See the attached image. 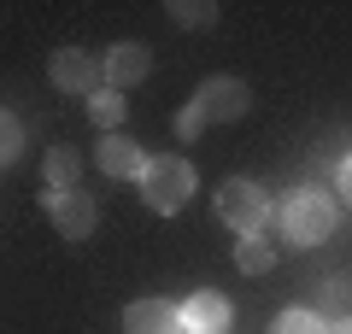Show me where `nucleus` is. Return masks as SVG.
Returning <instances> with one entry per match:
<instances>
[{"mask_svg": "<svg viewBox=\"0 0 352 334\" xmlns=\"http://www.w3.org/2000/svg\"><path fill=\"white\" fill-rule=\"evenodd\" d=\"M229 322H235V305L223 293H212V287L188 293V305H182V329L188 334H229Z\"/></svg>", "mask_w": 352, "mask_h": 334, "instance_id": "0eeeda50", "label": "nucleus"}, {"mask_svg": "<svg viewBox=\"0 0 352 334\" xmlns=\"http://www.w3.org/2000/svg\"><path fill=\"white\" fill-rule=\"evenodd\" d=\"M88 118H94V129L118 135V124H124V94H118V88H100V94L88 100Z\"/></svg>", "mask_w": 352, "mask_h": 334, "instance_id": "ddd939ff", "label": "nucleus"}, {"mask_svg": "<svg viewBox=\"0 0 352 334\" xmlns=\"http://www.w3.org/2000/svg\"><path fill=\"white\" fill-rule=\"evenodd\" d=\"M217 223H229L235 235H258L270 223V194H264L252 176H235V182L217 188Z\"/></svg>", "mask_w": 352, "mask_h": 334, "instance_id": "7ed1b4c3", "label": "nucleus"}, {"mask_svg": "<svg viewBox=\"0 0 352 334\" xmlns=\"http://www.w3.org/2000/svg\"><path fill=\"white\" fill-rule=\"evenodd\" d=\"M18 153H24V124H18L12 111L0 106V164H12Z\"/></svg>", "mask_w": 352, "mask_h": 334, "instance_id": "dca6fc26", "label": "nucleus"}, {"mask_svg": "<svg viewBox=\"0 0 352 334\" xmlns=\"http://www.w3.org/2000/svg\"><path fill=\"white\" fill-rule=\"evenodd\" d=\"M329 334H352V317H340V322H329Z\"/></svg>", "mask_w": 352, "mask_h": 334, "instance_id": "a211bd4d", "label": "nucleus"}, {"mask_svg": "<svg viewBox=\"0 0 352 334\" xmlns=\"http://www.w3.org/2000/svg\"><path fill=\"white\" fill-rule=\"evenodd\" d=\"M235 270H247V276L276 270V252H270V241H264V235H241V247H235Z\"/></svg>", "mask_w": 352, "mask_h": 334, "instance_id": "f8f14e48", "label": "nucleus"}, {"mask_svg": "<svg viewBox=\"0 0 352 334\" xmlns=\"http://www.w3.org/2000/svg\"><path fill=\"white\" fill-rule=\"evenodd\" d=\"M100 65H106V82H112L118 94H129L135 82H147V71H153V53L141 47V41H124V47H112Z\"/></svg>", "mask_w": 352, "mask_h": 334, "instance_id": "1a4fd4ad", "label": "nucleus"}, {"mask_svg": "<svg viewBox=\"0 0 352 334\" xmlns=\"http://www.w3.org/2000/svg\"><path fill=\"white\" fill-rule=\"evenodd\" d=\"M47 76H53V88H65V94H100V82H106V65L94 59V53H82V47H59L47 59Z\"/></svg>", "mask_w": 352, "mask_h": 334, "instance_id": "39448f33", "label": "nucleus"}, {"mask_svg": "<svg viewBox=\"0 0 352 334\" xmlns=\"http://www.w3.org/2000/svg\"><path fill=\"white\" fill-rule=\"evenodd\" d=\"M94 159H100V170L112 176V182H129V176L141 182V170H147V153H141L135 141L124 135V129H118V135H100V147H94Z\"/></svg>", "mask_w": 352, "mask_h": 334, "instance_id": "6e6552de", "label": "nucleus"}, {"mask_svg": "<svg viewBox=\"0 0 352 334\" xmlns=\"http://www.w3.org/2000/svg\"><path fill=\"white\" fill-rule=\"evenodd\" d=\"M282 235L288 247H317V241L335 235V199L323 188H294L282 199Z\"/></svg>", "mask_w": 352, "mask_h": 334, "instance_id": "f257e3e1", "label": "nucleus"}, {"mask_svg": "<svg viewBox=\"0 0 352 334\" xmlns=\"http://www.w3.org/2000/svg\"><path fill=\"white\" fill-rule=\"evenodd\" d=\"M170 18H176V24H188V30H206L217 18V6H212V0H170Z\"/></svg>", "mask_w": 352, "mask_h": 334, "instance_id": "2eb2a0df", "label": "nucleus"}, {"mask_svg": "<svg viewBox=\"0 0 352 334\" xmlns=\"http://www.w3.org/2000/svg\"><path fill=\"white\" fill-rule=\"evenodd\" d=\"M76 176H82V153L53 147L47 153V194H76Z\"/></svg>", "mask_w": 352, "mask_h": 334, "instance_id": "9b49d317", "label": "nucleus"}, {"mask_svg": "<svg viewBox=\"0 0 352 334\" xmlns=\"http://www.w3.org/2000/svg\"><path fill=\"white\" fill-rule=\"evenodd\" d=\"M47 223L65 241H88L94 235V199L76 188V194H47Z\"/></svg>", "mask_w": 352, "mask_h": 334, "instance_id": "423d86ee", "label": "nucleus"}, {"mask_svg": "<svg viewBox=\"0 0 352 334\" xmlns=\"http://www.w3.org/2000/svg\"><path fill=\"white\" fill-rule=\"evenodd\" d=\"M335 182H340V199H346V205H352V153H346V159H340V170H335Z\"/></svg>", "mask_w": 352, "mask_h": 334, "instance_id": "f3484780", "label": "nucleus"}, {"mask_svg": "<svg viewBox=\"0 0 352 334\" xmlns=\"http://www.w3.org/2000/svg\"><path fill=\"white\" fill-rule=\"evenodd\" d=\"M270 334H329V322H323V311L294 305V311H282V317H276V329H270Z\"/></svg>", "mask_w": 352, "mask_h": 334, "instance_id": "4468645a", "label": "nucleus"}, {"mask_svg": "<svg viewBox=\"0 0 352 334\" xmlns=\"http://www.w3.org/2000/svg\"><path fill=\"white\" fill-rule=\"evenodd\" d=\"M124 329L129 334H188L182 329V311H176L170 299H135V305L124 311Z\"/></svg>", "mask_w": 352, "mask_h": 334, "instance_id": "9d476101", "label": "nucleus"}, {"mask_svg": "<svg viewBox=\"0 0 352 334\" xmlns=\"http://www.w3.org/2000/svg\"><path fill=\"white\" fill-rule=\"evenodd\" d=\"M188 111L200 118V124H235V118L252 111V94H247V82H235V76H206L200 94L188 100Z\"/></svg>", "mask_w": 352, "mask_h": 334, "instance_id": "20e7f679", "label": "nucleus"}, {"mask_svg": "<svg viewBox=\"0 0 352 334\" xmlns=\"http://www.w3.org/2000/svg\"><path fill=\"white\" fill-rule=\"evenodd\" d=\"M141 199H147L159 217H176V211L194 199V164L176 159V153L147 159V170H141Z\"/></svg>", "mask_w": 352, "mask_h": 334, "instance_id": "f03ea898", "label": "nucleus"}]
</instances>
